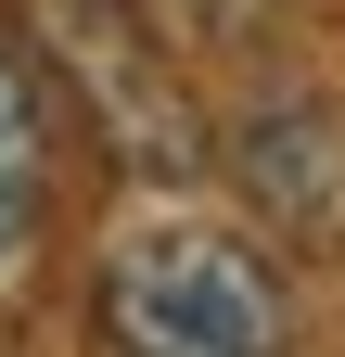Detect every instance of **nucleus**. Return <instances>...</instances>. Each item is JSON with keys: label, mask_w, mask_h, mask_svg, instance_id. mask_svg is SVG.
<instances>
[{"label": "nucleus", "mask_w": 345, "mask_h": 357, "mask_svg": "<svg viewBox=\"0 0 345 357\" xmlns=\"http://www.w3.org/2000/svg\"><path fill=\"white\" fill-rule=\"evenodd\" d=\"M103 332L128 357H269L294 344V294L243 230H128L103 255Z\"/></svg>", "instance_id": "obj_1"}, {"label": "nucleus", "mask_w": 345, "mask_h": 357, "mask_svg": "<svg viewBox=\"0 0 345 357\" xmlns=\"http://www.w3.org/2000/svg\"><path fill=\"white\" fill-rule=\"evenodd\" d=\"M26 230H38V192H0V268L26 255Z\"/></svg>", "instance_id": "obj_5"}, {"label": "nucleus", "mask_w": 345, "mask_h": 357, "mask_svg": "<svg viewBox=\"0 0 345 357\" xmlns=\"http://www.w3.org/2000/svg\"><path fill=\"white\" fill-rule=\"evenodd\" d=\"M154 13H192V26H218V38H243L256 13H269V0H154Z\"/></svg>", "instance_id": "obj_4"}, {"label": "nucleus", "mask_w": 345, "mask_h": 357, "mask_svg": "<svg viewBox=\"0 0 345 357\" xmlns=\"http://www.w3.org/2000/svg\"><path fill=\"white\" fill-rule=\"evenodd\" d=\"M26 26H38V52L77 77V102H90V128L115 141V166L192 178L218 153L179 52H166V26H154V0H26Z\"/></svg>", "instance_id": "obj_2"}, {"label": "nucleus", "mask_w": 345, "mask_h": 357, "mask_svg": "<svg viewBox=\"0 0 345 357\" xmlns=\"http://www.w3.org/2000/svg\"><path fill=\"white\" fill-rule=\"evenodd\" d=\"M0 192H38V77L0 52Z\"/></svg>", "instance_id": "obj_3"}]
</instances>
